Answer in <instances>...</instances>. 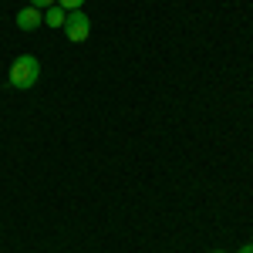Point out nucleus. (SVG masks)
<instances>
[{
  "mask_svg": "<svg viewBox=\"0 0 253 253\" xmlns=\"http://www.w3.org/2000/svg\"><path fill=\"white\" fill-rule=\"evenodd\" d=\"M38 78H41V61L34 58V54H20V58H14L10 71H7V84H10V88H17V91L34 88Z\"/></svg>",
  "mask_w": 253,
  "mask_h": 253,
  "instance_id": "1",
  "label": "nucleus"
},
{
  "mask_svg": "<svg viewBox=\"0 0 253 253\" xmlns=\"http://www.w3.org/2000/svg\"><path fill=\"white\" fill-rule=\"evenodd\" d=\"M64 34H68V41H71V44L88 41V34H91V17H88L84 10H71V14H68V20H64Z\"/></svg>",
  "mask_w": 253,
  "mask_h": 253,
  "instance_id": "2",
  "label": "nucleus"
},
{
  "mask_svg": "<svg viewBox=\"0 0 253 253\" xmlns=\"http://www.w3.org/2000/svg\"><path fill=\"white\" fill-rule=\"evenodd\" d=\"M41 24H44V14H41V7H24V10H17V27L20 31H38Z\"/></svg>",
  "mask_w": 253,
  "mask_h": 253,
  "instance_id": "3",
  "label": "nucleus"
},
{
  "mask_svg": "<svg viewBox=\"0 0 253 253\" xmlns=\"http://www.w3.org/2000/svg\"><path fill=\"white\" fill-rule=\"evenodd\" d=\"M64 20H68V10L58 7V3L44 10V24H47V27H64Z\"/></svg>",
  "mask_w": 253,
  "mask_h": 253,
  "instance_id": "4",
  "label": "nucleus"
},
{
  "mask_svg": "<svg viewBox=\"0 0 253 253\" xmlns=\"http://www.w3.org/2000/svg\"><path fill=\"white\" fill-rule=\"evenodd\" d=\"M81 3H84V0H58V7H64L68 14H71V10H81Z\"/></svg>",
  "mask_w": 253,
  "mask_h": 253,
  "instance_id": "5",
  "label": "nucleus"
},
{
  "mask_svg": "<svg viewBox=\"0 0 253 253\" xmlns=\"http://www.w3.org/2000/svg\"><path fill=\"white\" fill-rule=\"evenodd\" d=\"M27 3H31V7H54L58 0H27Z\"/></svg>",
  "mask_w": 253,
  "mask_h": 253,
  "instance_id": "6",
  "label": "nucleus"
},
{
  "mask_svg": "<svg viewBox=\"0 0 253 253\" xmlns=\"http://www.w3.org/2000/svg\"><path fill=\"white\" fill-rule=\"evenodd\" d=\"M240 253H253V243H243V247H240Z\"/></svg>",
  "mask_w": 253,
  "mask_h": 253,
  "instance_id": "7",
  "label": "nucleus"
},
{
  "mask_svg": "<svg viewBox=\"0 0 253 253\" xmlns=\"http://www.w3.org/2000/svg\"><path fill=\"white\" fill-rule=\"evenodd\" d=\"M213 253H226V250H213Z\"/></svg>",
  "mask_w": 253,
  "mask_h": 253,
  "instance_id": "8",
  "label": "nucleus"
}]
</instances>
